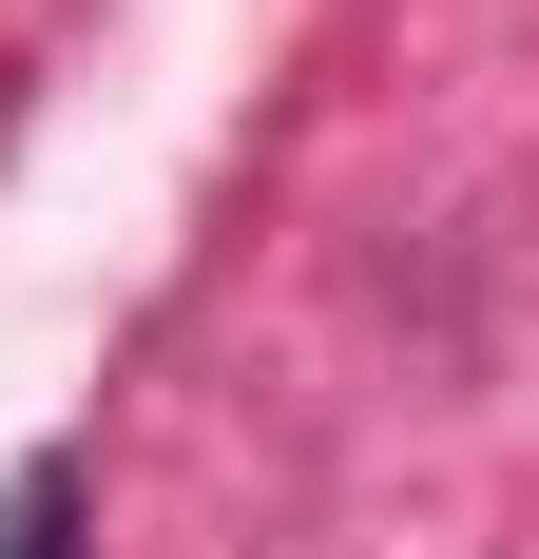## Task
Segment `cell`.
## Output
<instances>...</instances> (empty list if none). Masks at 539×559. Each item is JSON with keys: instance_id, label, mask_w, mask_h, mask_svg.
<instances>
[{"instance_id": "1", "label": "cell", "mask_w": 539, "mask_h": 559, "mask_svg": "<svg viewBox=\"0 0 539 559\" xmlns=\"http://www.w3.org/2000/svg\"><path fill=\"white\" fill-rule=\"evenodd\" d=\"M0 559H97L77 540V463H20V483H0Z\"/></svg>"}]
</instances>
